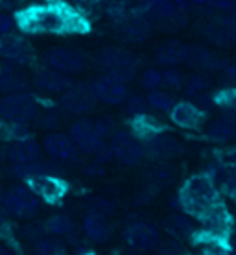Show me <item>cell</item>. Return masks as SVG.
I'll return each instance as SVG.
<instances>
[{
    "label": "cell",
    "mask_w": 236,
    "mask_h": 255,
    "mask_svg": "<svg viewBox=\"0 0 236 255\" xmlns=\"http://www.w3.org/2000/svg\"><path fill=\"white\" fill-rule=\"evenodd\" d=\"M20 30L28 33H41V35H59V33H72L87 30L85 20L69 9L63 4H37L24 9L19 15Z\"/></svg>",
    "instance_id": "cell-1"
},
{
    "label": "cell",
    "mask_w": 236,
    "mask_h": 255,
    "mask_svg": "<svg viewBox=\"0 0 236 255\" xmlns=\"http://www.w3.org/2000/svg\"><path fill=\"white\" fill-rule=\"evenodd\" d=\"M175 207L185 211L186 215L201 218L214 205L222 204V194L216 181L207 174H194L185 181L179 194L175 196Z\"/></svg>",
    "instance_id": "cell-2"
},
{
    "label": "cell",
    "mask_w": 236,
    "mask_h": 255,
    "mask_svg": "<svg viewBox=\"0 0 236 255\" xmlns=\"http://www.w3.org/2000/svg\"><path fill=\"white\" fill-rule=\"evenodd\" d=\"M96 65L105 76L113 78L124 85L131 82L137 72V58L129 50L120 48V46H107L98 52Z\"/></svg>",
    "instance_id": "cell-3"
},
{
    "label": "cell",
    "mask_w": 236,
    "mask_h": 255,
    "mask_svg": "<svg viewBox=\"0 0 236 255\" xmlns=\"http://www.w3.org/2000/svg\"><path fill=\"white\" fill-rule=\"evenodd\" d=\"M37 115V102L30 93L6 95L0 100V121L26 126Z\"/></svg>",
    "instance_id": "cell-4"
},
{
    "label": "cell",
    "mask_w": 236,
    "mask_h": 255,
    "mask_svg": "<svg viewBox=\"0 0 236 255\" xmlns=\"http://www.w3.org/2000/svg\"><path fill=\"white\" fill-rule=\"evenodd\" d=\"M111 155L118 165L124 166H137L141 165L142 159L146 157L144 153V146H142V140L139 137H135L131 131H115L111 135Z\"/></svg>",
    "instance_id": "cell-5"
},
{
    "label": "cell",
    "mask_w": 236,
    "mask_h": 255,
    "mask_svg": "<svg viewBox=\"0 0 236 255\" xmlns=\"http://www.w3.org/2000/svg\"><path fill=\"white\" fill-rule=\"evenodd\" d=\"M2 209L7 215L15 218H32L39 211V198L33 194L28 185H13L4 191V200H2Z\"/></svg>",
    "instance_id": "cell-6"
},
{
    "label": "cell",
    "mask_w": 236,
    "mask_h": 255,
    "mask_svg": "<svg viewBox=\"0 0 236 255\" xmlns=\"http://www.w3.org/2000/svg\"><path fill=\"white\" fill-rule=\"evenodd\" d=\"M122 237L129 248L135 250L137 254L155 250L160 244V231L157 230L155 224L148 222V220H133V222L126 224Z\"/></svg>",
    "instance_id": "cell-7"
},
{
    "label": "cell",
    "mask_w": 236,
    "mask_h": 255,
    "mask_svg": "<svg viewBox=\"0 0 236 255\" xmlns=\"http://www.w3.org/2000/svg\"><path fill=\"white\" fill-rule=\"evenodd\" d=\"M46 67L58 70L65 76L78 74L87 67V58L85 54L76 48H69V46H56L45 54Z\"/></svg>",
    "instance_id": "cell-8"
},
{
    "label": "cell",
    "mask_w": 236,
    "mask_h": 255,
    "mask_svg": "<svg viewBox=\"0 0 236 255\" xmlns=\"http://www.w3.org/2000/svg\"><path fill=\"white\" fill-rule=\"evenodd\" d=\"M69 137L76 148L83 153L96 155L103 146H105V139H103L94 121H87V119H79L71 126L69 129Z\"/></svg>",
    "instance_id": "cell-9"
},
{
    "label": "cell",
    "mask_w": 236,
    "mask_h": 255,
    "mask_svg": "<svg viewBox=\"0 0 236 255\" xmlns=\"http://www.w3.org/2000/svg\"><path fill=\"white\" fill-rule=\"evenodd\" d=\"M89 87L96 102H103V104H109V106H120V104H124L128 100L129 96L128 87L124 83L116 82V80L105 76V74L94 78L89 83Z\"/></svg>",
    "instance_id": "cell-10"
},
{
    "label": "cell",
    "mask_w": 236,
    "mask_h": 255,
    "mask_svg": "<svg viewBox=\"0 0 236 255\" xmlns=\"http://www.w3.org/2000/svg\"><path fill=\"white\" fill-rule=\"evenodd\" d=\"M144 153L155 161H168L183 153V144L168 133H155L142 140Z\"/></svg>",
    "instance_id": "cell-11"
},
{
    "label": "cell",
    "mask_w": 236,
    "mask_h": 255,
    "mask_svg": "<svg viewBox=\"0 0 236 255\" xmlns=\"http://www.w3.org/2000/svg\"><path fill=\"white\" fill-rule=\"evenodd\" d=\"M201 222V228L207 233L209 239H218V241H227V237L233 228V218L231 213L225 209L224 204L214 205L212 209H209L203 217L198 218Z\"/></svg>",
    "instance_id": "cell-12"
},
{
    "label": "cell",
    "mask_w": 236,
    "mask_h": 255,
    "mask_svg": "<svg viewBox=\"0 0 236 255\" xmlns=\"http://www.w3.org/2000/svg\"><path fill=\"white\" fill-rule=\"evenodd\" d=\"M26 185L39 200H45L48 204H58L59 200L67 194V183L59 176H54V174H45V176L28 179Z\"/></svg>",
    "instance_id": "cell-13"
},
{
    "label": "cell",
    "mask_w": 236,
    "mask_h": 255,
    "mask_svg": "<svg viewBox=\"0 0 236 255\" xmlns=\"http://www.w3.org/2000/svg\"><path fill=\"white\" fill-rule=\"evenodd\" d=\"M43 148L48 153V157L56 163H72L78 159L79 150L67 133L61 131H50L43 140Z\"/></svg>",
    "instance_id": "cell-14"
},
{
    "label": "cell",
    "mask_w": 236,
    "mask_h": 255,
    "mask_svg": "<svg viewBox=\"0 0 236 255\" xmlns=\"http://www.w3.org/2000/svg\"><path fill=\"white\" fill-rule=\"evenodd\" d=\"M61 108L67 111V113H71V115H85V113H89L92 106L96 104L94 96L90 93V87L89 85H72L71 89H67L61 95Z\"/></svg>",
    "instance_id": "cell-15"
},
{
    "label": "cell",
    "mask_w": 236,
    "mask_h": 255,
    "mask_svg": "<svg viewBox=\"0 0 236 255\" xmlns=\"http://www.w3.org/2000/svg\"><path fill=\"white\" fill-rule=\"evenodd\" d=\"M0 58L15 65H28L33 58V48L24 37L9 33L0 37Z\"/></svg>",
    "instance_id": "cell-16"
},
{
    "label": "cell",
    "mask_w": 236,
    "mask_h": 255,
    "mask_svg": "<svg viewBox=\"0 0 236 255\" xmlns=\"http://www.w3.org/2000/svg\"><path fill=\"white\" fill-rule=\"evenodd\" d=\"M33 85H35V89L45 93V95H63L65 91L72 87V82L71 78L58 72V70L50 69V67H43V69L35 70Z\"/></svg>",
    "instance_id": "cell-17"
},
{
    "label": "cell",
    "mask_w": 236,
    "mask_h": 255,
    "mask_svg": "<svg viewBox=\"0 0 236 255\" xmlns=\"http://www.w3.org/2000/svg\"><path fill=\"white\" fill-rule=\"evenodd\" d=\"M152 33V22L142 15H128L116 24V35L128 43H142Z\"/></svg>",
    "instance_id": "cell-18"
},
{
    "label": "cell",
    "mask_w": 236,
    "mask_h": 255,
    "mask_svg": "<svg viewBox=\"0 0 236 255\" xmlns=\"http://www.w3.org/2000/svg\"><path fill=\"white\" fill-rule=\"evenodd\" d=\"M205 37L218 46H227L236 43V17L224 15L216 17L205 26Z\"/></svg>",
    "instance_id": "cell-19"
},
{
    "label": "cell",
    "mask_w": 236,
    "mask_h": 255,
    "mask_svg": "<svg viewBox=\"0 0 236 255\" xmlns=\"http://www.w3.org/2000/svg\"><path fill=\"white\" fill-rule=\"evenodd\" d=\"M41 155V144L32 137H24V139L13 140L9 146L6 148V159L11 165H26V163H33L39 161Z\"/></svg>",
    "instance_id": "cell-20"
},
{
    "label": "cell",
    "mask_w": 236,
    "mask_h": 255,
    "mask_svg": "<svg viewBox=\"0 0 236 255\" xmlns=\"http://www.w3.org/2000/svg\"><path fill=\"white\" fill-rule=\"evenodd\" d=\"M81 230L87 239L92 243L103 244L113 237V226L109 224L107 217H103L94 211H87L81 220Z\"/></svg>",
    "instance_id": "cell-21"
},
{
    "label": "cell",
    "mask_w": 236,
    "mask_h": 255,
    "mask_svg": "<svg viewBox=\"0 0 236 255\" xmlns=\"http://www.w3.org/2000/svg\"><path fill=\"white\" fill-rule=\"evenodd\" d=\"M170 121L183 129H196L203 122V111L194 102H186V100L175 102L170 111Z\"/></svg>",
    "instance_id": "cell-22"
},
{
    "label": "cell",
    "mask_w": 236,
    "mask_h": 255,
    "mask_svg": "<svg viewBox=\"0 0 236 255\" xmlns=\"http://www.w3.org/2000/svg\"><path fill=\"white\" fill-rule=\"evenodd\" d=\"M28 78L24 72L15 69L11 65H4L0 67V93L4 95H15V93H26L28 89Z\"/></svg>",
    "instance_id": "cell-23"
},
{
    "label": "cell",
    "mask_w": 236,
    "mask_h": 255,
    "mask_svg": "<svg viewBox=\"0 0 236 255\" xmlns=\"http://www.w3.org/2000/svg\"><path fill=\"white\" fill-rule=\"evenodd\" d=\"M185 58H186V45L179 43V41H168L164 45H160L157 48V52H155L157 63L166 67V69L185 63Z\"/></svg>",
    "instance_id": "cell-24"
},
{
    "label": "cell",
    "mask_w": 236,
    "mask_h": 255,
    "mask_svg": "<svg viewBox=\"0 0 236 255\" xmlns=\"http://www.w3.org/2000/svg\"><path fill=\"white\" fill-rule=\"evenodd\" d=\"M56 168L58 166L54 163H43V161H33V163H26V165H11L9 168V176L15 179H22L28 181L37 176H45V174H54L56 176Z\"/></svg>",
    "instance_id": "cell-25"
},
{
    "label": "cell",
    "mask_w": 236,
    "mask_h": 255,
    "mask_svg": "<svg viewBox=\"0 0 236 255\" xmlns=\"http://www.w3.org/2000/svg\"><path fill=\"white\" fill-rule=\"evenodd\" d=\"M166 230L173 239H188L196 233V226L185 215H173L166 220Z\"/></svg>",
    "instance_id": "cell-26"
},
{
    "label": "cell",
    "mask_w": 236,
    "mask_h": 255,
    "mask_svg": "<svg viewBox=\"0 0 236 255\" xmlns=\"http://www.w3.org/2000/svg\"><path fill=\"white\" fill-rule=\"evenodd\" d=\"M45 230L54 237H71L76 230V224L67 215H54L46 220Z\"/></svg>",
    "instance_id": "cell-27"
},
{
    "label": "cell",
    "mask_w": 236,
    "mask_h": 255,
    "mask_svg": "<svg viewBox=\"0 0 236 255\" xmlns=\"http://www.w3.org/2000/svg\"><path fill=\"white\" fill-rule=\"evenodd\" d=\"M236 135V128L227 122L225 119H218V121L211 122L209 128H207V137L214 142H227V140H233Z\"/></svg>",
    "instance_id": "cell-28"
},
{
    "label": "cell",
    "mask_w": 236,
    "mask_h": 255,
    "mask_svg": "<svg viewBox=\"0 0 236 255\" xmlns=\"http://www.w3.org/2000/svg\"><path fill=\"white\" fill-rule=\"evenodd\" d=\"M148 100V106L155 111H162V113H170L172 108L175 106V100H173V96L170 93H166V91H152V93H148L146 96Z\"/></svg>",
    "instance_id": "cell-29"
},
{
    "label": "cell",
    "mask_w": 236,
    "mask_h": 255,
    "mask_svg": "<svg viewBox=\"0 0 236 255\" xmlns=\"http://www.w3.org/2000/svg\"><path fill=\"white\" fill-rule=\"evenodd\" d=\"M33 254L35 255H63V248L56 239L50 237H39L33 243Z\"/></svg>",
    "instance_id": "cell-30"
},
{
    "label": "cell",
    "mask_w": 236,
    "mask_h": 255,
    "mask_svg": "<svg viewBox=\"0 0 236 255\" xmlns=\"http://www.w3.org/2000/svg\"><path fill=\"white\" fill-rule=\"evenodd\" d=\"M209 85H211V82H209V78L205 76V74H192L190 78H186L185 80V85H183V89H185V93L188 96H198L201 95V93H205V91L209 89Z\"/></svg>",
    "instance_id": "cell-31"
},
{
    "label": "cell",
    "mask_w": 236,
    "mask_h": 255,
    "mask_svg": "<svg viewBox=\"0 0 236 255\" xmlns=\"http://www.w3.org/2000/svg\"><path fill=\"white\" fill-rule=\"evenodd\" d=\"M126 111L128 115H131L133 119H139V117H144L150 113V106H148V100L141 95H135V96H128L126 100Z\"/></svg>",
    "instance_id": "cell-32"
},
{
    "label": "cell",
    "mask_w": 236,
    "mask_h": 255,
    "mask_svg": "<svg viewBox=\"0 0 236 255\" xmlns=\"http://www.w3.org/2000/svg\"><path fill=\"white\" fill-rule=\"evenodd\" d=\"M148 179H150L152 185H155V187H166L172 183L173 170L170 166H155L154 170H150Z\"/></svg>",
    "instance_id": "cell-33"
},
{
    "label": "cell",
    "mask_w": 236,
    "mask_h": 255,
    "mask_svg": "<svg viewBox=\"0 0 236 255\" xmlns=\"http://www.w3.org/2000/svg\"><path fill=\"white\" fill-rule=\"evenodd\" d=\"M162 85L172 91L183 89V85H185V76H183V72L177 70L175 67L164 69L162 70Z\"/></svg>",
    "instance_id": "cell-34"
},
{
    "label": "cell",
    "mask_w": 236,
    "mask_h": 255,
    "mask_svg": "<svg viewBox=\"0 0 236 255\" xmlns=\"http://www.w3.org/2000/svg\"><path fill=\"white\" fill-rule=\"evenodd\" d=\"M141 85L146 91H157L162 85V70L159 69H146L141 74Z\"/></svg>",
    "instance_id": "cell-35"
},
{
    "label": "cell",
    "mask_w": 236,
    "mask_h": 255,
    "mask_svg": "<svg viewBox=\"0 0 236 255\" xmlns=\"http://www.w3.org/2000/svg\"><path fill=\"white\" fill-rule=\"evenodd\" d=\"M222 189H224V194L236 202V163L225 168L222 174Z\"/></svg>",
    "instance_id": "cell-36"
},
{
    "label": "cell",
    "mask_w": 236,
    "mask_h": 255,
    "mask_svg": "<svg viewBox=\"0 0 236 255\" xmlns=\"http://www.w3.org/2000/svg\"><path fill=\"white\" fill-rule=\"evenodd\" d=\"M89 211H94V213H100L103 217H109V215L115 213V204L105 200V198H92Z\"/></svg>",
    "instance_id": "cell-37"
},
{
    "label": "cell",
    "mask_w": 236,
    "mask_h": 255,
    "mask_svg": "<svg viewBox=\"0 0 236 255\" xmlns=\"http://www.w3.org/2000/svg\"><path fill=\"white\" fill-rule=\"evenodd\" d=\"M214 102L220 104V106H224L225 109L229 108H236V89H225L222 93H218L214 96Z\"/></svg>",
    "instance_id": "cell-38"
},
{
    "label": "cell",
    "mask_w": 236,
    "mask_h": 255,
    "mask_svg": "<svg viewBox=\"0 0 236 255\" xmlns=\"http://www.w3.org/2000/svg\"><path fill=\"white\" fill-rule=\"evenodd\" d=\"M13 28H15V19L9 17L7 13H0V37L9 35Z\"/></svg>",
    "instance_id": "cell-39"
},
{
    "label": "cell",
    "mask_w": 236,
    "mask_h": 255,
    "mask_svg": "<svg viewBox=\"0 0 236 255\" xmlns=\"http://www.w3.org/2000/svg\"><path fill=\"white\" fill-rule=\"evenodd\" d=\"M222 72H224V82L231 85V89H236V63H229Z\"/></svg>",
    "instance_id": "cell-40"
},
{
    "label": "cell",
    "mask_w": 236,
    "mask_h": 255,
    "mask_svg": "<svg viewBox=\"0 0 236 255\" xmlns=\"http://www.w3.org/2000/svg\"><path fill=\"white\" fill-rule=\"evenodd\" d=\"M58 122H59V117H58V113H54V111H48L46 115L39 117V126L41 128H52V126H56Z\"/></svg>",
    "instance_id": "cell-41"
},
{
    "label": "cell",
    "mask_w": 236,
    "mask_h": 255,
    "mask_svg": "<svg viewBox=\"0 0 236 255\" xmlns=\"http://www.w3.org/2000/svg\"><path fill=\"white\" fill-rule=\"evenodd\" d=\"M224 119L227 122H231L233 126L236 128V108H229V109H225V115Z\"/></svg>",
    "instance_id": "cell-42"
},
{
    "label": "cell",
    "mask_w": 236,
    "mask_h": 255,
    "mask_svg": "<svg viewBox=\"0 0 236 255\" xmlns=\"http://www.w3.org/2000/svg\"><path fill=\"white\" fill-rule=\"evenodd\" d=\"M227 255H236V237H229L227 241Z\"/></svg>",
    "instance_id": "cell-43"
},
{
    "label": "cell",
    "mask_w": 236,
    "mask_h": 255,
    "mask_svg": "<svg viewBox=\"0 0 236 255\" xmlns=\"http://www.w3.org/2000/svg\"><path fill=\"white\" fill-rule=\"evenodd\" d=\"M72 4H76V6H90V4H94L96 0H71Z\"/></svg>",
    "instance_id": "cell-44"
},
{
    "label": "cell",
    "mask_w": 236,
    "mask_h": 255,
    "mask_svg": "<svg viewBox=\"0 0 236 255\" xmlns=\"http://www.w3.org/2000/svg\"><path fill=\"white\" fill-rule=\"evenodd\" d=\"M0 255H11V252H9L6 246H0Z\"/></svg>",
    "instance_id": "cell-45"
},
{
    "label": "cell",
    "mask_w": 236,
    "mask_h": 255,
    "mask_svg": "<svg viewBox=\"0 0 236 255\" xmlns=\"http://www.w3.org/2000/svg\"><path fill=\"white\" fill-rule=\"evenodd\" d=\"M0 220H4V209L0 207Z\"/></svg>",
    "instance_id": "cell-46"
},
{
    "label": "cell",
    "mask_w": 236,
    "mask_h": 255,
    "mask_svg": "<svg viewBox=\"0 0 236 255\" xmlns=\"http://www.w3.org/2000/svg\"><path fill=\"white\" fill-rule=\"evenodd\" d=\"M131 255H148V254H131ZM154 255H159V254H154Z\"/></svg>",
    "instance_id": "cell-47"
},
{
    "label": "cell",
    "mask_w": 236,
    "mask_h": 255,
    "mask_svg": "<svg viewBox=\"0 0 236 255\" xmlns=\"http://www.w3.org/2000/svg\"><path fill=\"white\" fill-rule=\"evenodd\" d=\"M233 140H235V142H236V135H235V139H233Z\"/></svg>",
    "instance_id": "cell-48"
}]
</instances>
